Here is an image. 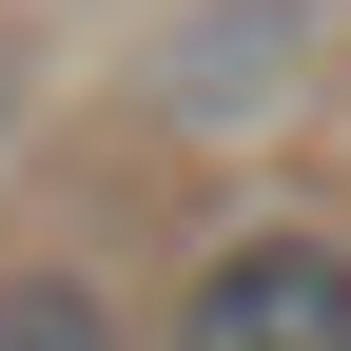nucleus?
Listing matches in <instances>:
<instances>
[{"mask_svg": "<svg viewBox=\"0 0 351 351\" xmlns=\"http://www.w3.org/2000/svg\"><path fill=\"white\" fill-rule=\"evenodd\" d=\"M156 351H351V234L234 215V234L176 274V332H156Z\"/></svg>", "mask_w": 351, "mask_h": 351, "instance_id": "nucleus-1", "label": "nucleus"}, {"mask_svg": "<svg viewBox=\"0 0 351 351\" xmlns=\"http://www.w3.org/2000/svg\"><path fill=\"white\" fill-rule=\"evenodd\" d=\"M137 78H156L176 137H234V117H274L293 78H313V0H176Z\"/></svg>", "mask_w": 351, "mask_h": 351, "instance_id": "nucleus-2", "label": "nucleus"}, {"mask_svg": "<svg viewBox=\"0 0 351 351\" xmlns=\"http://www.w3.org/2000/svg\"><path fill=\"white\" fill-rule=\"evenodd\" d=\"M0 351H137V332H117V293H98V274L20 254V274H0Z\"/></svg>", "mask_w": 351, "mask_h": 351, "instance_id": "nucleus-3", "label": "nucleus"}, {"mask_svg": "<svg viewBox=\"0 0 351 351\" xmlns=\"http://www.w3.org/2000/svg\"><path fill=\"white\" fill-rule=\"evenodd\" d=\"M0 137H20V59H0Z\"/></svg>", "mask_w": 351, "mask_h": 351, "instance_id": "nucleus-4", "label": "nucleus"}]
</instances>
